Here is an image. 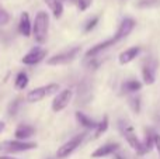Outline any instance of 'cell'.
Listing matches in <instances>:
<instances>
[{"label":"cell","mask_w":160,"mask_h":159,"mask_svg":"<svg viewBox=\"0 0 160 159\" xmlns=\"http://www.w3.org/2000/svg\"><path fill=\"white\" fill-rule=\"evenodd\" d=\"M135 28V20L133 18H129V17H127V18H124L121 21V24H119L118 30H117V33L114 34V37H111V38L105 39V41L100 42V44L94 45V47H91L90 49L86 52V59H93L96 58L97 55H100V54L102 52V51L108 49L110 47H112V45H115L117 42H119L121 39H124L125 37H128L131 33H132V30Z\"/></svg>","instance_id":"obj_1"},{"label":"cell","mask_w":160,"mask_h":159,"mask_svg":"<svg viewBox=\"0 0 160 159\" xmlns=\"http://www.w3.org/2000/svg\"><path fill=\"white\" fill-rule=\"evenodd\" d=\"M49 28V16L47 11H38L32 24V35L38 44H44Z\"/></svg>","instance_id":"obj_2"},{"label":"cell","mask_w":160,"mask_h":159,"mask_svg":"<svg viewBox=\"0 0 160 159\" xmlns=\"http://www.w3.org/2000/svg\"><path fill=\"white\" fill-rule=\"evenodd\" d=\"M35 148H37L35 142H25V141H18V140L3 141L0 144V152H4V154H17V152H25Z\"/></svg>","instance_id":"obj_3"},{"label":"cell","mask_w":160,"mask_h":159,"mask_svg":"<svg viewBox=\"0 0 160 159\" xmlns=\"http://www.w3.org/2000/svg\"><path fill=\"white\" fill-rule=\"evenodd\" d=\"M58 90H59V85H56V83H49V85H47V86L37 87V89L31 90V92L27 95V101H30V103L41 101L42 99H45L47 96L58 92Z\"/></svg>","instance_id":"obj_4"},{"label":"cell","mask_w":160,"mask_h":159,"mask_svg":"<svg viewBox=\"0 0 160 159\" xmlns=\"http://www.w3.org/2000/svg\"><path fill=\"white\" fill-rule=\"evenodd\" d=\"M84 135L86 134H78V135H75L72 140H69L68 142H65L63 145H62L61 148L58 149V152H56V156H58L59 159H65V158L69 156V155H72L73 152H75L76 149H78L79 146L82 145L83 140H84Z\"/></svg>","instance_id":"obj_5"},{"label":"cell","mask_w":160,"mask_h":159,"mask_svg":"<svg viewBox=\"0 0 160 159\" xmlns=\"http://www.w3.org/2000/svg\"><path fill=\"white\" fill-rule=\"evenodd\" d=\"M80 52V48L75 47V48H70L69 51H65V52H61L58 55H53L51 56L49 59L47 61V64L49 66H56V65H66L69 62H72L73 59H76V56L79 55Z\"/></svg>","instance_id":"obj_6"},{"label":"cell","mask_w":160,"mask_h":159,"mask_svg":"<svg viewBox=\"0 0 160 159\" xmlns=\"http://www.w3.org/2000/svg\"><path fill=\"white\" fill-rule=\"evenodd\" d=\"M72 97H73V92L70 89H63L55 96L52 101V110L55 113H59L62 110H65L69 103L72 101Z\"/></svg>","instance_id":"obj_7"},{"label":"cell","mask_w":160,"mask_h":159,"mask_svg":"<svg viewBox=\"0 0 160 159\" xmlns=\"http://www.w3.org/2000/svg\"><path fill=\"white\" fill-rule=\"evenodd\" d=\"M121 131H122V134H124L127 142L129 144L131 148L139 154V151H141V146H142V142L139 141V138L136 137V132H135V130H133V127L131 126V124H128V123L121 124Z\"/></svg>","instance_id":"obj_8"},{"label":"cell","mask_w":160,"mask_h":159,"mask_svg":"<svg viewBox=\"0 0 160 159\" xmlns=\"http://www.w3.org/2000/svg\"><path fill=\"white\" fill-rule=\"evenodd\" d=\"M156 69H158V61L148 59L142 66V78L145 85H153L156 80Z\"/></svg>","instance_id":"obj_9"},{"label":"cell","mask_w":160,"mask_h":159,"mask_svg":"<svg viewBox=\"0 0 160 159\" xmlns=\"http://www.w3.org/2000/svg\"><path fill=\"white\" fill-rule=\"evenodd\" d=\"M47 56V51L41 47H35L30 51L28 54H25L24 58L21 59V62L24 65H37L41 61H44Z\"/></svg>","instance_id":"obj_10"},{"label":"cell","mask_w":160,"mask_h":159,"mask_svg":"<svg viewBox=\"0 0 160 159\" xmlns=\"http://www.w3.org/2000/svg\"><path fill=\"white\" fill-rule=\"evenodd\" d=\"M118 149H119V145L117 142H108V144H105V145L97 148L96 151L91 154V158H96V159L105 158V156H108V155H114Z\"/></svg>","instance_id":"obj_11"},{"label":"cell","mask_w":160,"mask_h":159,"mask_svg":"<svg viewBox=\"0 0 160 159\" xmlns=\"http://www.w3.org/2000/svg\"><path fill=\"white\" fill-rule=\"evenodd\" d=\"M139 52H141V48L139 47H132V48H128V49H125L124 52L119 54V64L121 65H127L129 64V62H132L133 59H136V56L139 55Z\"/></svg>","instance_id":"obj_12"},{"label":"cell","mask_w":160,"mask_h":159,"mask_svg":"<svg viewBox=\"0 0 160 159\" xmlns=\"http://www.w3.org/2000/svg\"><path fill=\"white\" fill-rule=\"evenodd\" d=\"M18 30H20V34L24 37H30L32 34V24L30 21V16L28 13H22L21 17H20V23H18Z\"/></svg>","instance_id":"obj_13"},{"label":"cell","mask_w":160,"mask_h":159,"mask_svg":"<svg viewBox=\"0 0 160 159\" xmlns=\"http://www.w3.org/2000/svg\"><path fill=\"white\" fill-rule=\"evenodd\" d=\"M34 132H35L34 127L28 126V124H21V126H18L16 128L14 135H16V138L18 141H25V140H28L30 137H32Z\"/></svg>","instance_id":"obj_14"},{"label":"cell","mask_w":160,"mask_h":159,"mask_svg":"<svg viewBox=\"0 0 160 159\" xmlns=\"http://www.w3.org/2000/svg\"><path fill=\"white\" fill-rule=\"evenodd\" d=\"M44 2L49 7V10L52 11V16L56 20L61 18L62 14H63V3H62V0H44Z\"/></svg>","instance_id":"obj_15"},{"label":"cell","mask_w":160,"mask_h":159,"mask_svg":"<svg viewBox=\"0 0 160 159\" xmlns=\"http://www.w3.org/2000/svg\"><path fill=\"white\" fill-rule=\"evenodd\" d=\"M153 132L152 130H149V131L146 132V137H145L143 142H142V146H141V151H139V154L141 155H145L148 154V152L152 151V148L155 146V141H153Z\"/></svg>","instance_id":"obj_16"},{"label":"cell","mask_w":160,"mask_h":159,"mask_svg":"<svg viewBox=\"0 0 160 159\" xmlns=\"http://www.w3.org/2000/svg\"><path fill=\"white\" fill-rule=\"evenodd\" d=\"M76 120H78V123L82 127L88 128V130H91V128L94 130L96 128V126H97V123H94L90 117H87V115H86L84 113H82V111H76Z\"/></svg>","instance_id":"obj_17"},{"label":"cell","mask_w":160,"mask_h":159,"mask_svg":"<svg viewBox=\"0 0 160 159\" xmlns=\"http://www.w3.org/2000/svg\"><path fill=\"white\" fill-rule=\"evenodd\" d=\"M108 124H110V121H108V117L105 115L104 118H102L100 123H97L96 128H94V134H93V140H97V138H100L102 134H104L105 131H107L108 128Z\"/></svg>","instance_id":"obj_18"},{"label":"cell","mask_w":160,"mask_h":159,"mask_svg":"<svg viewBox=\"0 0 160 159\" xmlns=\"http://www.w3.org/2000/svg\"><path fill=\"white\" fill-rule=\"evenodd\" d=\"M28 75L25 72H20L17 73L16 80H14V86H16L17 90H24L25 87L28 86Z\"/></svg>","instance_id":"obj_19"},{"label":"cell","mask_w":160,"mask_h":159,"mask_svg":"<svg viewBox=\"0 0 160 159\" xmlns=\"http://www.w3.org/2000/svg\"><path fill=\"white\" fill-rule=\"evenodd\" d=\"M122 89L127 93H135L138 90L142 89V83L138 80H127L124 85H122Z\"/></svg>","instance_id":"obj_20"},{"label":"cell","mask_w":160,"mask_h":159,"mask_svg":"<svg viewBox=\"0 0 160 159\" xmlns=\"http://www.w3.org/2000/svg\"><path fill=\"white\" fill-rule=\"evenodd\" d=\"M20 107H21V99H16V100H13L10 104H8V109H7V113L10 117H14V115L18 113Z\"/></svg>","instance_id":"obj_21"},{"label":"cell","mask_w":160,"mask_h":159,"mask_svg":"<svg viewBox=\"0 0 160 159\" xmlns=\"http://www.w3.org/2000/svg\"><path fill=\"white\" fill-rule=\"evenodd\" d=\"M91 3H93V0H76V6L80 11H86L91 6Z\"/></svg>","instance_id":"obj_22"},{"label":"cell","mask_w":160,"mask_h":159,"mask_svg":"<svg viewBox=\"0 0 160 159\" xmlns=\"http://www.w3.org/2000/svg\"><path fill=\"white\" fill-rule=\"evenodd\" d=\"M8 21H10V14L0 7V25H6Z\"/></svg>","instance_id":"obj_23"},{"label":"cell","mask_w":160,"mask_h":159,"mask_svg":"<svg viewBox=\"0 0 160 159\" xmlns=\"http://www.w3.org/2000/svg\"><path fill=\"white\" fill-rule=\"evenodd\" d=\"M129 103H131V107H132V110H133L135 113H139V111H141V100H139L138 97H132Z\"/></svg>","instance_id":"obj_24"},{"label":"cell","mask_w":160,"mask_h":159,"mask_svg":"<svg viewBox=\"0 0 160 159\" xmlns=\"http://www.w3.org/2000/svg\"><path fill=\"white\" fill-rule=\"evenodd\" d=\"M97 23H98V17H97V16L93 17L91 20H88L87 24H86V27H84V31H86V33H88L90 30H93V28L97 25Z\"/></svg>","instance_id":"obj_25"},{"label":"cell","mask_w":160,"mask_h":159,"mask_svg":"<svg viewBox=\"0 0 160 159\" xmlns=\"http://www.w3.org/2000/svg\"><path fill=\"white\" fill-rule=\"evenodd\" d=\"M160 0H138V6L139 7H150V6L158 4Z\"/></svg>","instance_id":"obj_26"},{"label":"cell","mask_w":160,"mask_h":159,"mask_svg":"<svg viewBox=\"0 0 160 159\" xmlns=\"http://www.w3.org/2000/svg\"><path fill=\"white\" fill-rule=\"evenodd\" d=\"M153 141H155V148L159 152V158H160V135L158 132H153Z\"/></svg>","instance_id":"obj_27"},{"label":"cell","mask_w":160,"mask_h":159,"mask_svg":"<svg viewBox=\"0 0 160 159\" xmlns=\"http://www.w3.org/2000/svg\"><path fill=\"white\" fill-rule=\"evenodd\" d=\"M4 128H6V124H4V121H0V135H2V132L4 131Z\"/></svg>","instance_id":"obj_28"},{"label":"cell","mask_w":160,"mask_h":159,"mask_svg":"<svg viewBox=\"0 0 160 159\" xmlns=\"http://www.w3.org/2000/svg\"><path fill=\"white\" fill-rule=\"evenodd\" d=\"M0 159H17V158H13V156H10V155H2Z\"/></svg>","instance_id":"obj_29"},{"label":"cell","mask_w":160,"mask_h":159,"mask_svg":"<svg viewBox=\"0 0 160 159\" xmlns=\"http://www.w3.org/2000/svg\"><path fill=\"white\" fill-rule=\"evenodd\" d=\"M114 158H115V159H127V158L122 156V155H114Z\"/></svg>","instance_id":"obj_30"},{"label":"cell","mask_w":160,"mask_h":159,"mask_svg":"<svg viewBox=\"0 0 160 159\" xmlns=\"http://www.w3.org/2000/svg\"><path fill=\"white\" fill-rule=\"evenodd\" d=\"M159 121H160V118H159Z\"/></svg>","instance_id":"obj_31"}]
</instances>
